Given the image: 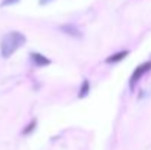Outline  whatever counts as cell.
Returning <instances> with one entry per match:
<instances>
[{
  "label": "cell",
  "instance_id": "cell-1",
  "mask_svg": "<svg viewBox=\"0 0 151 150\" xmlns=\"http://www.w3.org/2000/svg\"><path fill=\"white\" fill-rule=\"evenodd\" d=\"M27 38L22 33L19 31H10L7 34L3 36L1 41H0V53L4 59L10 57L18 49H21L25 44Z\"/></svg>",
  "mask_w": 151,
  "mask_h": 150
},
{
  "label": "cell",
  "instance_id": "cell-2",
  "mask_svg": "<svg viewBox=\"0 0 151 150\" xmlns=\"http://www.w3.org/2000/svg\"><path fill=\"white\" fill-rule=\"evenodd\" d=\"M148 71H151V60L148 62H144V63H141L139 66H137L135 68V71L132 72V75H131V80H129V87L131 88H134V86L141 80V77L144 75V74H147Z\"/></svg>",
  "mask_w": 151,
  "mask_h": 150
},
{
  "label": "cell",
  "instance_id": "cell-3",
  "mask_svg": "<svg viewBox=\"0 0 151 150\" xmlns=\"http://www.w3.org/2000/svg\"><path fill=\"white\" fill-rule=\"evenodd\" d=\"M60 31L68 34V36H70V37H75V38H81L82 37L81 30L76 25H73V24H63V25H60Z\"/></svg>",
  "mask_w": 151,
  "mask_h": 150
},
{
  "label": "cell",
  "instance_id": "cell-4",
  "mask_svg": "<svg viewBox=\"0 0 151 150\" xmlns=\"http://www.w3.org/2000/svg\"><path fill=\"white\" fill-rule=\"evenodd\" d=\"M31 60L34 62V65L35 66H47V65H50V59L49 57H46V56H43V54H40V53H31Z\"/></svg>",
  "mask_w": 151,
  "mask_h": 150
},
{
  "label": "cell",
  "instance_id": "cell-5",
  "mask_svg": "<svg viewBox=\"0 0 151 150\" xmlns=\"http://www.w3.org/2000/svg\"><path fill=\"white\" fill-rule=\"evenodd\" d=\"M128 54H129L128 50H120V51H117V53H114V54H110V56L106 59V62H107V63H116V62L123 60Z\"/></svg>",
  "mask_w": 151,
  "mask_h": 150
},
{
  "label": "cell",
  "instance_id": "cell-6",
  "mask_svg": "<svg viewBox=\"0 0 151 150\" xmlns=\"http://www.w3.org/2000/svg\"><path fill=\"white\" fill-rule=\"evenodd\" d=\"M88 93H90V81L88 80H84L82 81V86H81V88H79V99H84L85 96H88Z\"/></svg>",
  "mask_w": 151,
  "mask_h": 150
},
{
  "label": "cell",
  "instance_id": "cell-7",
  "mask_svg": "<svg viewBox=\"0 0 151 150\" xmlns=\"http://www.w3.org/2000/svg\"><path fill=\"white\" fill-rule=\"evenodd\" d=\"M35 125H37V121L34 119V121H32L31 124H28V125H27V128H25V130L22 131V134H24V136H28L29 133H32V131H34V128H35Z\"/></svg>",
  "mask_w": 151,
  "mask_h": 150
},
{
  "label": "cell",
  "instance_id": "cell-8",
  "mask_svg": "<svg viewBox=\"0 0 151 150\" xmlns=\"http://www.w3.org/2000/svg\"><path fill=\"white\" fill-rule=\"evenodd\" d=\"M19 0H3L1 1V6H10V4H15V3H18Z\"/></svg>",
  "mask_w": 151,
  "mask_h": 150
}]
</instances>
